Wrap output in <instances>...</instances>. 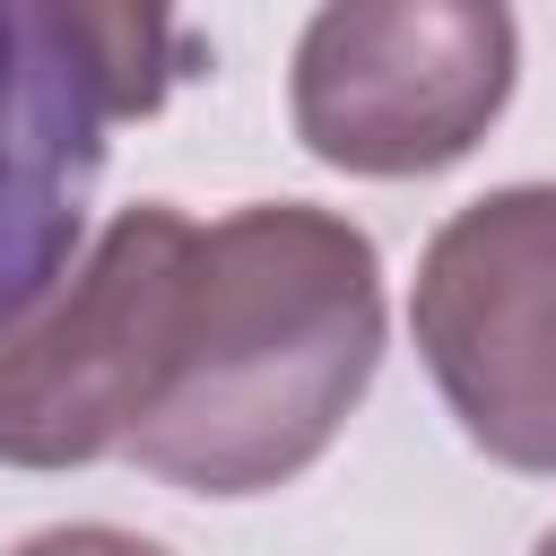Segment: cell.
Returning a JSON list of instances; mask_svg holds the SVG:
<instances>
[{"label":"cell","mask_w":556,"mask_h":556,"mask_svg":"<svg viewBox=\"0 0 556 556\" xmlns=\"http://www.w3.org/2000/svg\"><path fill=\"white\" fill-rule=\"evenodd\" d=\"M374 365V235L313 200H252L200 226L174 374L122 452L182 495H269L339 443Z\"/></svg>","instance_id":"obj_1"},{"label":"cell","mask_w":556,"mask_h":556,"mask_svg":"<svg viewBox=\"0 0 556 556\" xmlns=\"http://www.w3.org/2000/svg\"><path fill=\"white\" fill-rule=\"evenodd\" d=\"M191 261L200 226L182 208L165 200L113 208V226L0 330L9 469H87L139 434L182 348Z\"/></svg>","instance_id":"obj_2"},{"label":"cell","mask_w":556,"mask_h":556,"mask_svg":"<svg viewBox=\"0 0 556 556\" xmlns=\"http://www.w3.org/2000/svg\"><path fill=\"white\" fill-rule=\"evenodd\" d=\"M513 0H321L295 35V139L365 182L460 165L513 104Z\"/></svg>","instance_id":"obj_3"},{"label":"cell","mask_w":556,"mask_h":556,"mask_svg":"<svg viewBox=\"0 0 556 556\" xmlns=\"http://www.w3.org/2000/svg\"><path fill=\"white\" fill-rule=\"evenodd\" d=\"M408 330L460 434L521 478H556V182L452 208L417 261Z\"/></svg>","instance_id":"obj_4"},{"label":"cell","mask_w":556,"mask_h":556,"mask_svg":"<svg viewBox=\"0 0 556 556\" xmlns=\"http://www.w3.org/2000/svg\"><path fill=\"white\" fill-rule=\"evenodd\" d=\"M104 96L52 0H0V330L78 261L104 174Z\"/></svg>","instance_id":"obj_5"},{"label":"cell","mask_w":556,"mask_h":556,"mask_svg":"<svg viewBox=\"0 0 556 556\" xmlns=\"http://www.w3.org/2000/svg\"><path fill=\"white\" fill-rule=\"evenodd\" d=\"M104 113L113 122H148L174 78L191 70V43H182V0H52Z\"/></svg>","instance_id":"obj_6"},{"label":"cell","mask_w":556,"mask_h":556,"mask_svg":"<svg viewBox=\"0 0 556 556\" xmlns=\"http://www.w3.org/2000/svg\"><path fill=\"white\" fill-rule=\"evenodd\" d=\"M9 556H165V547L139 539V530H113V521H61V530L17 539Z\"/></svg>","instance_id":"obj_7"},{"label":"cell","mask_w":556,"mask_h":556,"mask_svg":"<svg viewBox=\"0 0 556 556\" xmlns=\"http://www.w3.org/2000/svg\"><path fill=\"white\" fill-rule=\"evenodd\" d=\"M530 556H556V530H547V539H539V547H530Z\"/></svg>","instance_id":"obj_8"}]
</instances>
